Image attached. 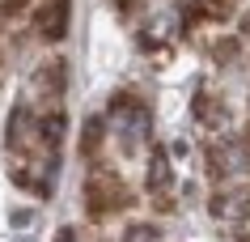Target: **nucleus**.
Masks as SVG:
<instances>
[{
	"label": "nucleus",
	"mask_w": 250,
	"mask_h": 242,
	"mask_svg": "<svg viewBox=\"0 0 250 242\" xmlns=\"http://www.w3.org/2000/svg\"><path fill=\"white\" fill-rule=\"evenodd\" d=\"M250 213V196L246 191H216L212 196V217H221V221H242Z\"/></svg>",
	"instance_id": "nucleus-4"
},
{
	"label": "nucleus",
	"mask_w": 250,
	"mask_h": 242,
	"mask_svg": "<svg viewBox=\"0 0 250 242\" xmlns=\"http://www.w3.org/2000/svg\"><path fill=\"white\" fill-rule=\"evenodd\" d=\"M110 115H115V128L119 136H123V149H136L148 140V128H153V115H148V107H140V102H132L127 94L115 98V107H110Z\"/></svg>",
	"instance_id": "nucleus-1"
},
{
	"label": "nucleus",
	"mask_w": 250,
	"mask_h": 242,
	"mask_svg": "<svg viewBox=\"0 0 250 242\" xmlns=\"http://www.w3.org/2000/svg\"><path fill=\"white\" fill-rule=\"evenodd\" d=\"M242 34H246V39H250V13L242 17Z\"/></svg>",
	"instance_id": "nucleus-12"
},
{
	"label": "nucleus",
	"mask_w": 250,
	"mask_h": 242,
	"mask_svg": "<svg viewBox=\"0 0 250 242\" xmlns=\"http://www.w3.org/2000/svg\"><path fill=\"white\" fill-rule=\"evenodd\" d=\"M39 89H47L51 98L64 89V64H60V60H55V64H42V68H39Z\"/></svg>",
	"instance_id": "nucleus-7"
},
{
	"label": "nucleus",
	"mask_w": 250,
	"mask_h": 242,
	"mask_svg": "<svg viewBox=\"0 0 250 242\" xmlns=\"http://www.w3.org/2000/svg\"><path fill=\"white\" fill-rule=\"evenodd\" d=\"M123 242H157V229L153 225H132L123 234Z\"/></svg>",
	"instance_id": "nucleus-10"
},
{
	"label": "nucleus",
	"mask_w": 250,
	"mask_h": 242,
	"mask_svg": "<svg viewBox=\"0 0 250 242\" xmlns=\"http://www.w3.org/2000/svg\"><path fill=\"white\" fill-rule=\"evenodd\" d=\"M237 242H250V234H246V238H237Z\"/></svg>",
	"instance_id": "nucleus-13"
},
{
	"label": "nucleus",
	"mask_w": 250,
	"mask_h": 242,
	"mask_svg": "<svg viewBox=\"0 0 250 242\" xmlns=\"http://www.w3.org/2000/svg\"><path fill=\"white\" fill-rule=\"evenodd\" d=\"M174 187V170H170V161H166V153H157V157L148 161V191L153 196H170Z\"/></svg>",
	"instance_id": "nucleus-5"
},
{
	"label": "nucleus",
	"mask_w": 250,
	"mask_h": 242,
	"mask_svg": "<svg viewBox=\"0 0 250 242\" xmlns=\"http://www.w3.org/2000/svg\"><path fill=\"white\" fill-rule=\"evenodd\" d=\"M30 132H34V115L26 107H13V115H9V149H17V140H30Z\"/></svg>",
	"instance_id": "nucleus-6"
},
{
	"label": "nucleus",
	"mask_w": 250,
	"mask_h": 242,
	"mask_svg": "<svg viewBox=\"0 0 250 242\" xmlns=\"http://www.w3.org/2000/svg\"><path fill=\"white\" fill-rule=\"evenodd\" d=\"M98 149H102V119H89L85 132H81V153L89 157V153H98Z\"/></svg>",
	"instance_id": "nucleus-8"
},
{
	"label": "nucleus",
	"mask_w": 250,
	"mask_h": 242,
	"mask_svg": "<svg viewBox=\"0 0 250 242\" xmlns=\"http://www.w3.org/2000/svg\"><path fill=\"white\" fill-rule=\"evenodd\" d=\"M195 115H199L204 123H212V119H225V110L216 107V102H212L208 94H199V98H195Z\"/></svg>",
	"instance_id": "nucleus-9"
},
{
	"label": "nucleus",
	"mask_w": 250,
	"mask_h": 242,
	"mask_svg": "<svg viewBox=\"0 0 250 242\" xmlns=\"http://www.w3.org/2000/svg\"><path fill=\"white\" fill-rule=\"evenodd\" d=\"M34 26H39L42 39H64L68 34V0H47L34 13Z\"/></svg>",
	"instance_id": "nucleus-3"
},
{
	"label": "nucleus",
	"mask_w": 250,
	"mask_h": 242,
	"mask_svg": "<svg viewBox=\"0 0 250 242\" xmlns=\"http://www.w3.org/2000/svg\"><path fill=\"white\" fill-rule=\"evenodd\" d=\"M123 204H132V200H127V187H123L115 175L98 170V175L85 178V208H89L93 217L115 213V208H123Z\"/></svg>",
	"instance_id": "nucleus-2"
},
{
	"label": "nucleus",
	"mask_w": 250,
	"mask_h": 242,
	"mask_svg": "<svg viewBox=\"0 0 250 242\" xmlns=\"http://www.w3.org/2000/svg\"><path fill=\"white\" fill-rule=\"evenodd\" d=\"M55 242H77V234H72V229H60V238Z\"/></svg>",
	"instance_id": "nucleus-11"
}]
</instances>
